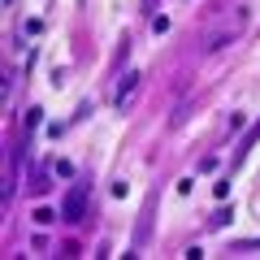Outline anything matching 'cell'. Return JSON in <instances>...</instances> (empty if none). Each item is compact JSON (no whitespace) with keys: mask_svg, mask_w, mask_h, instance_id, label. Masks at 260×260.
<instances>
[{"mask_svg":"<svg viewBox=\"0 0 260 260\" xmlns=\"http://www.w3.org/2000/svg\"><path fill=\"white\" fill-rule=\"evenodd\" d=\"M87 200H91V191H87L83 182L74 186V191H70V200H65V208H61V217L70 225H78V221H87Z\"/></svg>","mask_w":260,"mask_h":260,"instance_id":"6da1fadb","label":"cell"},{"mask_svg":"<svg viewBox=\"0 0 260 260\" xmlns=\"http://www.w3.org/2000/svg\"><path fill=\"white\" fill-rule=\"evenodd\" d=\"M135 87H139V74H126V78H121V87H117V109H126V104H130Z\"/></svg>","mask_w":260,"mask_h":260,"instance_id":"7a4b0ae2","label":"cell"},{"mask_svg":"<svg viewBox=\"0 0 260 260\" xmlns=\"http://www.w3.org/2000/svg\"><path fill=\"white\" fill-rule=\"evenodd\" d=\"M30 186H35V191H48V169H39V174H35V182H30Z\"/></svg>","mask_w":260,"mask_h":260,"instance_id":"3957f363","label":"cell"}]
</instances>
